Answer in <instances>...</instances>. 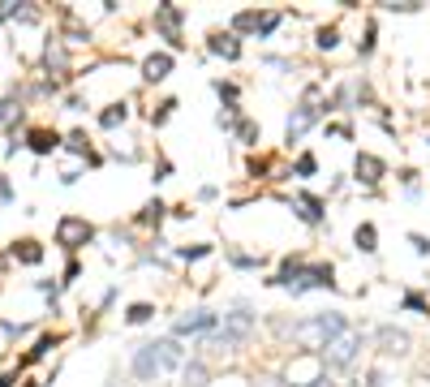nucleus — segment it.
Wrapping results in <instances>:
<instances>
[{
    "instance_id": "f257e3e1",
    "label": "nucleus",
    "mask_w": 430,
    "mask_h": 387,
    "mask_svg": "<svg viewBox=\"0 0 430 387\" xmlns=\"http://www.w3.org/2000/svg\"><path fill=\"white\" fill-rule=\"evenodd\" d=\"M181 366H185V349L176 344V340H155V344H142L134 353V374L142 383H155L160 374L181 370Z\"/></svg>"
},
{
    "instance_id": "f03ea898",
    "label": "nucleus",
    "mask_w": 430,
    "mask_h": 387,
    "mask_svg": "<svg viewBox=\"0 0 430 387\" xmlns=\"http://www.w3.org/2000/svg\"><path fill=\"white\" fill-rule=\"evenodd\" d=\"M289 335L297 344H306V349H327L332 340H340L344 335V314H336V310H323V314L306 319V323H293Z\"/></svg>"
},
{
    "instance_id": "7ed1b4c3",
    "label": "nucleus",
    "mask_w": 430,
    "mask_h": 387,
    "mask_svg": "<svg viewBox=\"0 0 430 387\" xmlns=\"http://www.w3.org/2000/svg\"><path fill=\"white\" fill-rule=\"evenodd\" d=\"M249 331H254V314H249L245 305H237L233 314H224V331L211 335V344L215 349H237V344L249 340Z\"/></svg>"
},
{
    "instance_id": "20e7f679",
    "label": "nucleus",
    "mask_w": 430,
    "mask_h": 387,
    "mask_svg": "<svg viewBox=\"0 0 430 387\" xmlns=\"http://www.w3.org/2000/svg\"><path fill=\"white\" fill-rule=\"evenodd\" d=\"M358 349H362V335H340V340H332L323 349V366L327 370H344L358 361Z\"/></svg>"
},
{
    "instance_id": "39448f33",
    "label": "nucleus",
    "mask_w": 430,
    "mask_h": 387,
    "mask_svg": "<svg viewBox=\"0 0 430 387\" xmlns=\"http://www.w3.org/2000/svg\"><path fill=\"white\" fill-rule=\"evenodd\" d=\"M95 237V228H91V220H82V215H65L61 224H56V241L65 245V250H78V245H86Z\"/></svg>"
},
{
    "instance_id": "423d86ee",
    "label": "nucleus",
    "mask_w": 430,
    "mask_h": 387,
    "mask_svg": "<svg viewBox=\"0 0 430 387\" xmlns=\"http://www.w3.org/2000/svg\"><path fill=\"white\" fill-rule=\"evenodd\" d=\"M275 26H280V13H254V9H245L233 17V31H259V35H271Z\"/></svg>"
},
{
    "instance_id": "0eeeda50",
    "label": "nucleus",
    "mask_w": 430,
    "mask_h": 387,
    "mask_svg": "<svg viewBox=\"0 0 430 387\" xmlns=\"http://www.w3.org/2000/svg\"><path fill=\"white\" fill-rule=\"evenodd\" d=\"M155 26H160V31L168 35V43L172 47H181L185 39H181V31H176V26H181V9H176V5H168V0H164V5L155 9Z\"/></svg>"
},
{
    "instance_id": "6e6552de",
    "label": "nucleus",
    "mask_w": 430,
    "mask_h": 387,
    "mask_svg": "<svg viewBox=\"0 0 430 387\" xmlns=\"http://www.w3.org/2000/svg\"><path fill=\"white\" fill-rule=\"evenodd\" d=\"M353 172H358L362 185H378V181H383V172H387V164L378 160V155L362 151V155H358V164H353Z\"/></svg>"
},
{
    "instance_id": "1a4fd4ad",
    "label": "nucleus",
    "mask_w": 430,
    "mask_h": 387,
    "mask_svg": "<svg viewBox=\"0 0 430 387\" xmlns=\"http://www.w3.org/2000/svg\"><path fill=\"white\" fill-rule=\"evenodd\" d=\"M211 327H215L211 310H190V314L176 319V335H194V331H211Z\"/></svg>"
},
{
    "instance_id": "9d476101",
    "label": "nucleus",
    "mask_w": 430,
    "mask_h": 387,
    "mask_svg": "<svg viewBox=\"0 0 430 387\" xmlns=\"http://www.w3.org/2000/svg\"><path fill=\"white\" fill-rule=\"evenodd\" d=\"M378 344H383V357H404L409 353V331H396V327H383L378 331Z\"/></svg>"
},
{
    "instance_id": "9b49d317",
    "label": "nucleus",
    "mask_w": 430,
    "mask_h": 387,
    "mask_svg": "<svg viewBox=\"0 0 430 387\" xmlns=\"http://www.w3.org/2000/svg\"><path fill=\"white\" fill-rule=\"evenodd\" d=\"M168 73H172V56H168V52H151V56L142 61V77H146V82H164Z\"/></svg>"
},
{
    "instance_id": "f8f14e48",
    "label": "nucleus",
    "mask_w": 430,
    "mask_h": 387,
    "mask_svg": "<svg viewBox=\"0 0 430 387\" xmlns=\"http://www.w3.org/2000/svg\"><path fill=\"white\" fill-rule=\"evenodd\" d=\"M314 121H318V108H314V103H301L297 116H293V121H289V129H284V138H289V142H297V138L306 134V129H310Z\"/></svg>"
},
{
    "instance_id": "ddd939ff",
    "label": "nucleus",
    "mask_w": 430,
    "mask_h": 387,
    "mask_svg": "<svg viewBox=\"0 0 430 387\" xmlns=\"http://www.w3.org/2000/svg\"><path fill=\"white\" fill-rule=\"evenodd\" d=\"M26 142H31V151H35V155H47V151H56V146H61L56 129H31V138H26Z\"/></svg>"
},
{
    "instance_id": "4468645a",
    "label": "nucleus",
    "mask_w": 430,
    "mask_h": 387,
    "mask_svg": "<svg viewBox=\"0 0 430 387\" xmlns=\"http://www.w3.org/2000/svg\"><path fill=\"white\" fill-rule=\"evenodd\" d=\"M211 52H215V56H224V61H237V56H241V43H237L233 35H211Z\"/></svg>"
},
{
    "instance_id": "2eb2a0df",
    "label": "nucleus",
    "mask_w": 430,
    "mask_h": 387,
    "mask_svg": "<svg viewBox=\"0 0 430 387\" xmlns=\"http://www.w3.org/2000/svg\"><path fill=\"white\" fill-rule=\"evenodd\" d=\"M13 258L35 267V263H43V245H39V241H17V245H13Z\"/></svg>"
},
{
    "instance_id": "dca6fc26",
    "label": "nucleus",
    "mask_w": 430,
    "mask_h": 387,
    "mask_svg": "<svg viewBox=\"0 0 430 387\" xmlns=\"http://www.w3.org/2000/svg\"><path fill=\"white\" fill-rule=\"evenodd\" d=\"M353 241H358V250H362V254H374V250H378V245H374V241H378L374 224H358V232H353Z\"/></svg>"
},
{
    "instance_id": "f3484780",
    "label": "nucleus",
    "mask_w": 430,
    "mask_h": 387,
    "mask_svg": "<svg viewBox=\"0 0 430 387\" xmlns=\"http://www.w3.org/2000/svg\"><path fill=\"white\" fill-rule=\"evenodd\" d=\"M181 383H185V387H207V366H202V361L181 366Z\"/></svg>"
},
{
    "instance_id": "a211bd4d",
    "label": "nucleus",
    "mask_w": 430,
    "mask_h": 387,
    "mask_svg": "<svg viewBox=\"0 0 430 387\" xmlns=\"http://www.w3.org/2000/svg\"><path fill=\"white\" fill-rule=\"evenodd\" d=\"M125 116H130V108H125V103H112V108H108L104 116H99V125H104V129H116Z\"/></svg>"
},
{
    "instance_id": "6ab92c4d",
    "label": "nucleus",
    "mask_w": 430,
    "mask_h": 387,
    "mask_svg": "<svg viewBox=\"0 0 430 387\" xmlns=\"http://www.w3.org/2000/svg\"><path fill=\"white\" fill-rule=\"evenodd\" d=\"M151 314H155V305H146V301H138V305H130V314H125V323H146Z\"/></svg>"
},
{
    "instance_id": "aec40b11",
    "label": "nucleus",
    "mask_w": 430,
    "mask_h": 387,
    "mask_svg": "<svg viewBox=\"0 0 430 387\" xmlns=\"http://www.w3.org/2000/svg\"><path fill=\"white\" fill-rule=\"evenodd\" d=\"M164 211H168V206L155 198V202H146V211H142V224H160L164 220Z\"/></svg>"
},
{
    "instance_id": "412c9836",
    "label": "nucleus",
    "mask_w": 430,
    "mask_h": 387,
    "mask_svg": "<svg viewBox=\"0 0 430 387\" xmlns=\"http://www.w3.org/2000/svg\"><path fill=\"white\" fill-rule=\"evenodd\" d=\"M47 349H56V335H43V340L26 353V361H39V357H47Z\"/></svg>"
},
{
    "instance_id": "4be33fe9",
    "label": "nucleus",
    "mask_w": 430,
    "mask_h": 387,
    "mask_svg": "<svg viewBox=\"0 0 430 387\" xmlns=\"http://www.w3.org/2000/svg\"><path fill=\"white\" fill-rule=\"evenodd\" d=\"M69 151L73 155H91V142H86V134H69ZM95 160V155H91Z\"/></svg>"
},
{
    "instance_id": "5701e85b",
    "label": "nucleus",
    "mask_w": 430,
    "mask_h": 387,
    "mask_svg": "<svg viewBox=\"0 0 430 387\" xmlns=\"http://www.w3.org/2000/svg\"><path fill=\"white\" fill-rule=\"evenodd\" d=\"M336 43H340L336 26H323V31H318V47H336Z\"/></svg>"
},
{
    "instance_id": "b1692460",
    "label": "nucleus",
    "mask_w": 430,
    "mask_h": 387,
    "mask_svg": "<svg viewBox=\"0 0 430 387\" xmlns=\"http://www.w3.org/2000/svg\"><path fill=\"white\" fill-rule=\"evenodd\" d=\"M47 65H56V69H65V52H61L56 43H47Z\"/></svg>"
},
{
    "instance_id": "393cba45",
    "label": "nucleus",
    "mask_w": 430,
    "mask_h": 387,
    "mask_svg": "<svg viewBox=\"0 0 430 387\" xmlns=\"http://www.w3.org/2000/svg\"><path fill=\"white\" fill-rule=\"evenodd\" d=\"M176 254H181V258H202V254H211V245H181Z\"/></svg>"
},
{
    "instance_id": "a878e982",
    "label": "nucleus",
    "mask_w": 430,
    "mask_h": 387,
    "mask_svg": "<svg viewBox=\"0 0 430 387\" xmlns=\"http://www.w3.org/2000/svg\"><path fill=\"white\" fill-rule=\"evenodd\" d=\"M358 47H362V56H370V52H374V26H366V39H362Z\"/></svg>"
},
{
    "instance_id": "bb28decb",
    "label": "nucleus",
    "mask_w": 430,
    "mask_h": 387,
    "mask_svg": "<svg viewBox=\"0 0 430 387\" xmlns=\"http://www.w3.org/2000/svg\"><path fill=\"white\" fill-rule=\"evenodd\" d=\"M215 91H220V99H229V103L237 99V86H233V82H215Z\"/></svg>"
},
{
    "instance_id": "cd10ccee",
    "label": "nucleus",
    "mask_w": 430,
    "mask_h": 387,
    "mask_svg": "<svg viewBox=\"0 0 430 387\" xmlns=\"http://www.w3.org/2000/svg\"><path fill=\"white\" fill-rule=\"evenodd\" d=\"M241 138L254 142V138H259V125H254V121H241Z\"/></svg>"
},
{
    "instance_id": "c85d7f7f",
    "label": "nucleus",
    "mask_w": 430,
    "mask_h": 387,
    "mask_svg": "<svg viewBox=\"0 0 430 387\" xmlns=\"http://www.w3.org/2000/svg\"><path fill=\"white\" fill-rule=\"evenodd\" d=\"M409 241H413V250H417V254H430V241L422 237V232H409Z\"/></svg>"
},
{
    "instance_id": "c756f323",
    "label": "nucleus",
    "mask_w": 430,
    "mask_h": 387,
    "mask_svg": "<svg viewBox=\"0 0 430 387\" xmlns=\"http://www.w3.org/2000/svg\"><path fill=\"white\" fill-rule=\"evenodd\" d=\"M297 172L310 176V172H314V155H301V160H297Z\"/></svg>"
},
{
    "instance_id": "7c9ffc66",
    "label": "nucleus",
    "mask_w": 430,
    "mask_h": 387,
    "mask_svg": "<svg viewBox=\"0 0 430 387\" xmlns=\"http://www.w3.org/2000/svg\"><path fill=\"white\" fill-rule=\"evenodd\" d=\"M233 258V267H259V258H249V254H229Z\"/></svg>"
},
{
    "instance_id": "2f4dec72",
    "label": "nucleus",
    "mask_w": 430,
    "mask_h": 387,
    "mask_svg": "<svg viewBox=\"0 0 430 387\" xmlns=\"http://www.w3.org/2000/svg\"><path fill=\"white\" fill-rule=\"evenodd\" d=\"M404 305H409V310H426V301H422L417 293H409V297H404Z\"/></svg>"
},
{
    "instance_id": "473e14b6",
    "label": "nucleus",
    "mask_w": 430,
    "mask_h": 387,
    "mask_svg": "<svg viewBox=\"0 0 430 387\" xmlns=\"http://www.w3.org/2000/svg\"><path fill=\"white\" fill-rule=\"evenodd\" d=\"M9 112H13V103H9V99H0V116H9Z\"/></svg>"
},
{
    "instance_id": "72a5a7b5",
    "label": "nucleus",
    "mask_w": 430,
    "mask_h": 387,
    "mask_svg": "<svg viewBox=\"0 0 430 387\" xmlns=\"http://www.w3.org/2000/svg\"><path fill=\"white\" fill-rule=\"evenodd\" d=\"M108 387H125V383H108Z\"/></svg>"
},
{
    "instance_id": "f704fd0d",
    "label": "nucleus",
    "mask_w": 430,
    "mask_h": 387,
    "mask_svg": "<svg viewBox=\"0 0 430 387\" xmlns=\"http://www.w3.org/2000/svg\"><path fill=\"white\" fill-rule=\"evenodd\" d=\"M26 387H35V383H26Z\"/></svg>"
}]
</instances>
